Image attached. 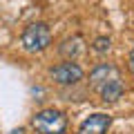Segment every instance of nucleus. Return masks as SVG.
I'll list each match as a JSON object with an SVG mask.
<instances>
[{
	"mask_svg": "<svg viewBox=\"0 0 134 134\" xmlns=\"http://www.w3.org/2000/svg\"><path fill=\"white\" fill-rule=\"evenodd\" d=\"M20 45L25 52L29 54H40L52 45V29L45 23H31L25 27L23 36H20Z\"/></svg>",
	"mask_w": 134,
	"mask_h": 134,
	"instance_id": "nucleus-1",
	"label": "nucleus"
},
{
	"mask_svg": "<svg viewBox=\"0 0 134 134\" xmlns=\"http://www.w3.org/2000/svg\"><path fill=\"white\" fill-rule=\"evenodd\" d=\"M31 127L38 134H65L67 116L58 110H40L31 119Z\"/></svg>",
	"mask_w": 134,
	"mask_h": 134,
	"instance_id": "nucleus-2",
	"label": "nucleus"
},
{
	"mask_svg": "<svg viewBox=\"0 0 134 134\" xmlns=\"http://www.w3.org/2000/svg\"><path fill=\"white\" fill-rule=\"evenodd\" d=\"M49 74H52V78L58 83V85H76V83L83 78L81 65L74 63V60H65V63H60V65L52 67Z\"/></svg>",
	"mask_w": 134,
	"mask_h": 134,
	"instance_id": "nucleus-3",
	"label": "nucleus"
},
{
	"mask_svg": "<svg viewBox=\"0 0 134 134\" xmlns=\"http://www.w3.org/2000/svg\"><path fill=\"white\" fill-rule=\"evenodd\" d=\"M112 119L107 114H92L78 125V134H107Z\"/></svg>",
	"mask_w": 134,
	"mask_h": 134,
	"instance_id": "nucleus-4",
	"label": "nucleus"
},
{
	"mask_svg": "<svg viewBox=\"0 0 134 134\" xmlns=\"http://www.w3.org/2000/svg\"><path fill=\"white\" fill-rule=\"evenodd\" d=\"M119 76H121V74H119V69H116L114 65L103 63V65H96L94 69H92V74H90V85L98 92L105 83H110L112 78H119Z\"/></svg>",
	"mask_w": 134,
	"mask_h": 134,
	"instance_id": "nucleus-5",
	"label": "nucleus"
},
{
	"mask_svg": "<svg viewBox=\"0 0 134 134\" xmlns=\"http://www.w3.org/2000/svg\"><path fill=\"white\" fill-rule=\"evenodd\" d=\"M98 94H100V98L105 100V103H114V100H119L121 96H123V81H121V76L119 78H112L110 83H105V85L98 90Z\"/></svg>",
	"mask_w": 134,
	"mask_h": 134,
	"instance_id": "nucleus-6",
	"label": "nucleus"
},
{
	"mask_svg": "<svg viewBox=\"0 0 134 134\" xmlns=\"http://www.w3.org/2000/svg\"><path fill=\"white\" fill-rule=\"evenodd\" d=\"M58 52H60L63 58H67V60H74V58H76L78 54L83 52V38H81V36H74V38L63 40V45L58 47Z\"/></svg>",
	"mask_w": 134,
	"mask_h": 134,
	"instance_id": "nucleus-7",
	"label": "nucleus"
},
{
	"mask_svg": "<svg viewBox=\"0 0 134 134\" xmlns=\"http://www.w3.org/2000/svg\"><path fill=\"white\" fill-rule=\"evenodd\" d=\"M110 47H112V40L110 38H96L94 40V52H98V54L110 52Z\"/></svg>",
	"mask_w": 134,
	"mask_h": 134,
	"instance_id": "nucleus-8",
	"label": "nucleus"
},
{
	"mask_svg": "<svg viewBox=\"0 0 134 134\" xmlns=\"http://www.w3.org/2000/svg\"><path fill=\"white\" fill-rule=\"evenodd\" d=\"M127 65H130V72H134V49L130 52V60H127Z\"/></svg>",
	"mask_w": 134,
	"mask_h": 134,
	"instance_id": "nucleus-9",
	"label": "nucleus"
}]
</instances>
